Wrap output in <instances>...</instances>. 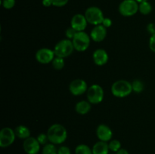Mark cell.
I'll list each match as a JSON object with an SVG mask.
<instances>
[{"label":"cell","mask_w":155,"mask_h":154,"mask_svg":"<svg viewBox=\"0 0 155 154\" xmlns=\"http://www.w3.org/2000/svg\"><path fill=\"white\" fill-rule=\"evenodd\" d=\"M77 33V32L74 29H73L72 27H68V28L66 30V31H65V35H66L67 39L72 40Z\"/></svg>","instance_id":"cell-27"},{"label":"cell","mask_w":155,"mask_h":154,"mask_svg":"<svg viewBox=\"0 0 155 154\" xmlns=\"http://www.w3.org/2000/svg\"><path fill=\"white\" fill-rule=\"evenodd\" d=\"M88 88L89 87L86 82L82 79H76L73 80L69 85L70 92L74 96H80L86 93Z\"/></svg>","instance_id":"cell-10"},{"label":"cell","mask_w":155,"mask_h":154,"mask_svg":"<svg viewBox=\"0 0 155 154\" xmlns=\"http://www.w3.org/2000/svg\"><path fill=\"white\" fill-rule=\"evenodd\" d=\"M107 28L102 24L95 26L90 33V37L92 41L95 42H101L104 40L107 36Z\"/></svg>","instance_id":"cell-14"},{"label":"cell","mask_w":155,"mask_h":154,"mask_svg":"<svg viewBox=\"0 0 155 154\" xmlns=\"http://www.w3.org/2000/svg\"><path fill=\"white\" fill-rule=\"evenodd\" d=\"M48 140L53 144H61L68 138V131L66 128L61 124L51 125L47 131Z\"/></svg>","instance_id":"cell-1"},{"label":"cell","mask_w":155,"mask_h":154,"mask_svg":"<svg viewBox=\"0 0 155 154\" xmlns=\"http://www.w3.org/2000/svg\"><path fill=\"white\" fill-rule=\"evenodd\" d=\"M75 154H92V149L88 145L82 143L76 147Z\"/></svg>","instance_id":"cell-20"},{"label":"cell","mask_w":155,"mask_h":154,"mask_svg":"<svg viewBox=\"0 0 155 154\" xmlns=\"http://www.w3.org/2000/svg\"><path fill=\"white\" fill-rule=\"evenodd\" d=\"M96 135L99 140L108 142L111 140L113 137V131L111 128L105 124H101L96 128Z\"/></svg>","instance_id":"cell-13"},{"label":"cell","mask_w":155,"mask_h":154,"mask_svg":"<svg viewBox=\"0 0 155 154\" xmlns=\"http://www.w3.org/2000/svg\"><path fill=\"white\" fill-rule=\"evenodd\" d=\"M109 149L112 152H117L121 149V143L118 140H111L108 143Z\"/></svg>","instance_id":"cell-24"},{"label":"cell","mask_w":155,"mask_h":154,"mask_svg":"<svg viewBox=\"0 0 155 154\" xmlns=\"http://www.w3.org/2000/svg\"><path fill=\"white\" fill-rule=\"evenodd\" d=\"M139 3L136 0H124L118 7L120 14L124 17H131L139 11Z\"/></svg>","instance_id":"cell-7"},{"label":"cell","mask_w":155,"mask_h":154,"mask_svg":"<svg viewBox=\"0 0 155 154\" xmlns=\"http://www.w3.org/2000/svg\"><path fill=\"white\" fill-rule=\"evenodd\" d=\"M42 154H58V149L55 144L53 143H47L42 148Z\"/></svg>","instance_id":"cell-22"},{"label":"cell","mask_w":155,"mask_h":154,"mask_svg":"<svg viewBox=\"0 0 155 154\" xmlns=\"http://www.w3.org/2000/svg\"><path fill=\"white\" fill-rule=\"evenodd\" d=\"M84 15L87 20L88 24L94 26L102 24L104 19L103 11L96 6H91L88 8L85 11Z\"/></svg>","instance_id":"cell-6"},{"label":"cell","mask_w":155,"mask_h":154,"mask_svg":"<svg viewBox=\"0 0 155 154\" xmlns=\"http://www.w3.org/2000/svg\"><path fill=\"white\" fill-rule=\"evenodd\" d=\"M87 101L91 104H98L104 100V91L103 88L98 84H93L86 91Z\"/></svg>","instance_id":"cell-5"},{"label":"cell","mask_w":155,"mask_h":154,"mask_svg":"<svg viewBox=\"0 0 155 154\" xmlns=\"http://www.w3.org/2000/svg\"><path fill=\"white\" fill-rule=\"evenodd\" d=\"M42 5L45 7H50L52 5V1L51 0H42Z\"/></svg>","instance_id":"cell-33"},{"label":"cell","mask_w":155,"mask_h":154,"mask_svg":"<svg viewBox=\"0 0 155 154\" xmlns=\"http://www.w3.org/2000/svg\"><path fill=\"white\" fill-rule=\"evenodd\" d=\"M149 48L151 51L155 53V34L151 35L149 39Z\"/></svg>","instance_id":"cell-30"},{"label":"cell","mask_w":155,"mask_h":154,"mask_svg":"<svg viewBox=\"0 0 155 154\" xmlns=\"http://www.w3.org/2000/svg\"><path fill=\"white\" fill-rule=\"evenodd\" d=\"M40 145L36 137L30 136L28 138L24 140L23 148L27 154H38L40 150Z\"/></svg>","instance_id":"cell-11"},{"label":"cell","mask_w":155,"mask_h":154,"mask_svg":"<svg viewBox=\"0 0 155 154\" xmlns=\"http://www.w3.org/2000/svg\"><path fill=\"white\" fill-rule=\"evenodd\" d=\"M132 87H133V91H134L135 93H141L143 91L145 85L141 80L136 79L132 82Z\"/></svg>","instance_id":"cell-23"},{"label":"cell","mask_w":155,"mask_h":154,"mask_svg":"<svg viewBox=\"0 0 155 154\" xmlns=\"http://www.w3.org/2000/svg\"><path fill=\"white\" fill-rule=\"evenodd\" d=\"M92 154H108L109 146L107 142L99 141L96 142L92 146Z\"/></svg>","instance_id":"cell-16"},{"label":"cell","mask_w":155,"mask_h":154,"mask_svg":"<svg viewBox=\"0 0 155 154\" xmlns=\"http://www.w3.org/2000/svg\"><path fill=\"white\" fill-rule=\"evenodd\" d=\"M87 20L84 14H76L73 16L71 21V27L77 32L84 31L87 27Z\"/></svg>","instance_id":"cell-12"},{"label":"cell","mask_w":155,"mask_h":154,"mask_svg":"<svg viewBox=\"0 0 155 154\" xmlns=\"http://www.w3.org/2000/svg\"><path fill=\"white\" fill-rule=\"evenodd\" d=\"M51 64H52L53 68L56 70H61L64 68L65 65V61L64 58H62V57H55L54 58V60L51 62Z\"/></svg>","instance_id":"cell-21"},{"label":"cell","mask_w":155,"mask_h":154,"mask_svg":"<svg viewBox=\"0 0 155 154\" xmlns=\"http://www.w3.org/2000/svg\"><path fill=\"white\" fill-rule=\"evenodd\" d=\"M116 154H129V152L126 149H124V148H121L120 150H118L117 152H116Z\"/></svg>","instance_id":"cell-34"},{"label":"cell","mask_w":155,"mask_h":154,"mask_svg":"<svg viewBox=\"0 0 155 154\" xmlns=\"http://www.w3.org/2000/svg\"><path fill=\"white\" fill-rule=\"evenodd\" d=\"M136 2H138L139 3H141L142 2H146V1H148V0H136Z\"/></svg>","instance_id":"cell-35"},{"label":"cell","mask_w":155,"mask_h":154,"mask_svg":"<svg viewBox=\"0 0 155 154\" xmlns=\"http://www.w3.org/2000/svg\"><path fill=\"white\" fill-rule=\"evenodd\" d=\"M147 30L151 34V36L153 34H155V24H152V23L148 24L147 25Z\"/></svg>","instance_id":"cell-31"},{"label":"cell","mask_w":155,"mask_h":154,"mask_svg":"<svg viewBox=\"0 0 155 154\" xmlns=\"http://www.w3.org/2000/svg\"><path fill=\"white\" fill-rule=\"evenodd\" d=\"M93 61L97 66H104L107 63L109 60V56L107 51L102 48L96 49L92 54Z\"/></svg>","instance_id":"cell-15"},{"label":"cell","mask_w":155,"mask_h":154,"mask_svg":"<svg viewBox=\"0 0 155 154\" xmlns=\"http://www.w3.org/2000/svg\"><path fill=\"white\" fill-rule=\"evenodd\" d=\"M54 50H51L48 48H42L38 50L35 54V58L42 64H48L51 63L55 57Z\"/></svg>","instance_id":"cell-9"},{"label":"cell","mask_w":155,"mask_h":154,"mask_svg":"<svg viewBox=\"0 0 155 154\" xmlns=\"http://www.w3.org/2000/svg\"><path fill=\"white\" fill-rule=\"evenodd\" d=\"M15 131L16 137H18L20 139H22V140H25V139L30 137V130L26 125H19L15 128Z\"/></svg>","instance_id":"cell-18"},{"label":"cell","mask_w":155,"mask_h":154,"mask_svg":"<svg viewBox=\"0 0 155 154\" xmlns=\"http://www.w3.org/2000/svg\"><path fill=\"white\" fill-rule=\"evenodd\" d=\"M133 92L132 82L127 80H117L111 85V93L114 97L124 98L129 96Z\"/></svg>","instance_id":"cell-2"},{"label":"cell","mask_w":155,"mask_h":154,"mask_svg":"<svg viewBox=\"0 0 155 154\" xmlns=\"http://www.w3.org/2000/svg\"><path fill=\"white\" fill-rule=\"evenodd\" d=\"M16 138L15 130L9 127L2 128L0 131V146L2 148L8 147L15 142Z\"/></svg>","instance_id":"cell-8"},{"label":"cell","mask_w":155,"mask_h":154,"mask_svg":"<svg viewBox=\"0 0 155 154\" xmlns=\"http://www.w3.org/2000/svg\"><path fill=\"white\" fill-rule=\"evenodd\" d=\"M139 11L143 15H148L152 11V6L148 1L139 3Z\"/></svg>","instance_id":"cell-19"},{"label":"cell","mask_w":155,"mask_h":154,"mask_svg":"<svg viewBox=\"0 0 155 154\" xmlns=\"http://www.w3.org/2000/svg\"><path fill=\"white\" fill-rule=\"evenodd\" d=\"M53 50H54L56 57L65 58V57H68L70 55H71L75 49H74L72 40L64 39L58 42L56 45H54Z\"/></svg>","instance_id":"cell-3"},{"label":"cell","mask_w":155,"mask_h":154,"mask_svg":"<svg viewBox=\"0 0 155 154\" xmlns=\"http://www.w3.org/2000/svg\"><path fill=\"white\" fill-rule=\"evenodd\" d=\"M52 1V5L54 7L61 8L64 7L68 3L69 0H51Z\"/></svg>","instance_id":"cell-28"},{"label":"cell","mask_w":155,"mask_h":154,"mask_svg":"<svg viewBox=\"0 0 155 154\" xmlns=\"http://www.w3.org/2000/svg\"><path fill=\"white\" fill-rule=\"evenodd\" d=\"M15 0H2V7L5 9H12L15 5Z\"/></svg>","instance_id":"cell-26"},{"label":"cell","mask_w":155,"mask_h":154,"mask_svg":"<svg viewBox=\"0 0 155 154\" xmlns=\"http://www.w3.org/2000/svg\"><path fill=\"white\" fill-rule=\"evenodd\" d=\"M102 25L104 26V27H106L107 29L109 28V27H111L112 21L110 19V18H104V21H103V22H102Z\"/></svg>","instance_id":"cell-32"},{"label":"cell","mask_w":155,"mask_h":154,"mask_svg":"<svg viewBox=\"0 0 155 154\" xmlns=\"http://www.w3.org/2000/svg\"><path fill=\"white\" fill-rule=\"evenodd\" d=\"M58 154H71V151L68 146H61L58 149Z\"/></svg>","instance_id":"cell-29"},{"label":"cell","mask_w":155,"mask_h":154,"mask_svg":"<svg viewBox=\"0 0 155 154\" xmlns=\"http://www.w3.org/2000/svg\"><path fill=\"white\" fill-rule=\"evenodd\" d=\"M36 139H37V140L39 141V143H40L41 145H43V146L47 144V143H48V141H49L47 134H44V133L39 134V135L37 136V137H36Z\"/></svg>","instance_id":"cell-25"},{"label":"cell","mask_w":155,"mask_h":154,"mask_svg":"<svg viewBox=\"0 0 155 154\" xmlns=\"http://www.w3.org/2000/svg\"><path fill=\"white\" fill-rule=\"evenodd\" d=\"M91 104L88 101H79L75 106V110L78 114L86 115L91 110Z\"/></svg>","instance_id":"cell-17"},{"label":"cell","mask_w":155,"mask_h":154,"mask_svg":"<svg viewBox=\"0 0 155 154\" xmlns=\"http://www.w3.org/2000/svg\"><path fill=\"white\" fill-rule=\"evenodd\" d=\"M74 49L80 52L86 51L89 48L91 42L90 35H88L86 32H77L72 39Z\"/></svg>","instance_id":"cell-4"}]
</instances>
